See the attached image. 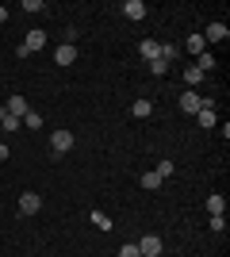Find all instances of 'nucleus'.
I'll list each match as a JSON object with an SVG mask.
<instances>
[{
  "label": "nucleus",
  "instance_id": "nucleus-22",
  "mask_svg": "<svg viewBox=\"0 0 230 257\" xmlns=\"http://www.w3.org/2000/svg\"><path fill=\"white\" fill-rule=\"evenodd\" d=\"M150 73H153V77H161V73H169V65H165L161 58H153V62H150Z\"/></svg>",
  "mask_w": 230,
  "mask_h": 257
},
{
  "label": "nucleus",
  "instance_id": "nucleus-10",
  "mask_svg": "<svg viewBox=\"0 0 230 257\" xmlns=\"http://www.w3.org/2000/svg\"><path fill=\"white\" fill-rule=\"evenodd\" d=\"M123 16H127V20H146V4L142 0H127V4H123Z\"/></svg>",
  "mask_w": 230,
  "mask_h": 257
},
{
  "label": "nucleus",
  "instance_id": "nucleus-21",
  "mask_svg": "<svg viewBox=\"0 0 230 257\" xmlns=\"http://www.w3.org/2000/svg\"><path fill=\"white\" fill-rule=\"evenodd\" d=\"M173 169H176L173 161H161V165H157V169H153V173H157V177H161V181H165V177H173Z\"/></svg>",
  "mask_w": 230,
  "mask_h": 257
},
{
  "label": "nucleus",
  "instance_id": "nucleus-17",
  "mask_svg": "<svg viewBox=\"0 0 230 257\" xmlns=\"http://www.w3.org/2000/svg\"><path fill=\"white\" fill-rule=\"evenodd\" d=\"M20 123H23V127H43V115H39V111H27Z\"/></svg>",
  "mask_w": 230,
  "mask_h": 257
},
{
  "label": "nucleus",
  "instance_id": "nucleus-9",
  "mask_svg": "<svg viewBox=\"0 0 230 257\" xmlns=\"http://www.w3.org/2000/svg\"><path fill=\"white\" fill-rule=\"evenodd\" d=\"M138 54H142L146 62H153V58H161V43H153V39H142V43H138Z\"/></svg>",
  "mask_w": 230,
  "mask_h": 257
},
{
  "label": "nucleus",
  "instance_id": "nucleus-4",
  "mask_svg": "<svg viewBox=\"0 0 230 257\" xmlns=\"http://www.w3.org/2000/svg\"><path fill=\"white\" fill-rule=\"evenodd\" d=\"M199 107H203V96H199L196 88H188L184 96H180V111H184V115H196Z\"/></svg>",
  "mask_w": 230,
  "mask_h": 257
},
{
  "label": "nucleus",
  "instance_id": "nucleus-26",
  "mask_svg": "<svg viewBox=\"0 0 230 257\" xmlns=\"http://www.w3.org/2000/svg\"><path fill=\"white\" fill-rule=\"evenodd\" d=\"M4 20H8V8H4V4H0V23H4Z\"/></svg>",
  "mask_w": 230,
  "mask_h": 257
},
{
  "label": "nucleus",
  "instance_id": "nucleus-16",
  "mask_svg": "<svg viewBox=\"0 0 230 257\" xmlns=\"http://www.w3.org/2000/svg\"><path fill=\"white\" fill-rule=\"evenodd\" d=\"M196 69H199V73H203V77H207V69H215V58H211V54H199Z\"/></svg>",
  "mask_w": 230,
  "mask_h": 257
},
{
  "label": "nucleus",
  "instance_id": "nucleus-18",
  "mask_svg": "<svg viewBox=\"0 0 230 257\" xmlns=\"http://www.w3.org/2000/svg\"><path fill=\"white\" fill-rule=\"evenodd\" d=\"M184 81H188V88H196L199 81H203V73H199L196 65H192V69H188V73H184Z\"/></svg>",
  "mask_w": 230,
  "mask_h": 257
},
{
  "label": "nucleus",
  "instance_id": "nucleus-8",
  "mask_svg": "<svg viewBox=\"0 0 230 257\" xmlns=\"http://www.w3.org/2000/svg\"><path fill=\"white\" fill-rule=\"evenodd\" d=\"M4 111H8V115H16V119H23L27 111H31V107H27V100L16 92V96H8V107H4Z\"/></svg>",
  "mask_w": 230,
  "mask_h": 257
},
{
  "label": "nucleus",
  "instance_id": "nucleus-2",
  "mask_svg": "<svg viewBox=\"0 0 230 257\" xmlns=\"http://www.w3.org/2000/svg\"><path fill=\"white\" fill-rule=\"evenodd\" d=\"M43 211V196L39 192H23L20 196V215H39Z\"/></svg>",
  "mask_w": 230,
  "mask_h": 257
},
{
  "label": "nucleus",
  "instance_id": "nucleus-15",
  "mask_svg": "<svg viewBox=\"0 0 230 257\" xmlns=\"http://www.w3.org/2000/svg\"><path fill=\"white\" fill-rule=\"evenodd\" d=\"M142 188H150V192H153V188H161V177H157V173H142Z\"/></svg>",
  "mask_w": 230,
  "mask_h": 257
},
{
  "label": "nucleus",
  "instance_id": "nucleus-3",
  "mask_svg": "<svg viewBox=\"0 0 230 257\" xmlns=\"http://www.w3.org/2000/svg\"><path fill=\"white\" fill-rule=\"evenodd\" d=\"M50 150L54 154H69L73 150V135H69V131H54V135H50Z\"/></svg>",
  "mask_w": 230,
  "mask_h": 257
},
{
  "label": "nucleus",
  "instance_id": "nucleus-5",
  "mask_svg": "<svg viewBox=\"0 0 230 257\" xmlns=\"http://www.w3.org/2000/svg\"><path fill=\"white\" fill-rule=\"evenodd\" d=\"M230 39V27L226 23H211L207 31H203V43H226Z\"/></svg>",
  "mask_w": 230,
  "mask_h": 257
},
{
  "label": "nucleus",
  "instance_id": "nucleus-19",
  "mask_svg": "<svg viewBox=\"0 0 230 257\" xmlns=\"http://www.w3.org/2000/svg\"><path fill=\"white\" fill-rule=\"evenodd\" d=\"M92 223H96L100 230H111V219H108L104 211H92Z\"/></svg>",
  "mask_w": 230,
  "mask_h": 257
},
{
  "label": "nucleus",
  "instance_id": "nucleus-25",
  "mask_svg": "<svg viewBox=\"0 0 230 257\" xmlns=\"http://www.w3.org/2000/svg\"><path fill=\"white\" fill-rule=\"evenodd\" d=\"M23 12H43V0H23Z\"/></svg>",
  "mask_w": 230,
  "mask_h": 257
},
{
  "label": "nucleus",
  "instance_id": "nucleus-12",
  "mask_svg": "<svg viewBox=\"0 0 230 257\" xmlns=\"http://www.w3.org/2000/svg\"><path fill=\"white\" fill-rule=\"evenodd\" d=\"M150 111H153L150 100H134V104H131V115L134 119H150Z\"/></svg>",
  "mask_w": 230,
  "mask_h": 257
},
{
  "label": "nucleus",
  "instance_id": "nucleus-1",
  "mask_svg": "<svg viewBox=\"0 0 230 257\" xmlns=\"http://www.w3.org/2000/svg\"><path fill=\"white\" fill-rule=\"evenodd\" d=\"M43 46H46V35H43V31H31V35H27V39H23V43H20V50H16V58H27V54L43 50Z\"/></svg>",
  "mask_w": 230,
  "mask_h": 257
},
{
  "label": "nucleus",
  "instance_id": "nucleus-13",
  "mask_svg": "<svg viewBox=\"0 0 230 257\" xmlns=\"http://www.w3.org/2000/svg\"><path fill=\"white\" fill-rule=\"evenodd\" d=\"M207 211L211 215H222V211H226V196H207Z\"/></svg>",
  "mask_w": 230,
  "mask_h": 257
},
{
  "label": "nucleus",
  "instance_id": "nucleus-7",
  "mask_svg": "<svg viewBox=\"0 0 230 257\" xmlns=\"http://www.w3.org/2000/svg\"><path fill=\"white\" fill-rule=\"evenodd\" d=\"M54 62H58V65H73V62H77V46H73V43H62V46L54 50Z\"/></svg>",
  "mask_w": 230,
  "mask_h": 257
},
{
  "label": "nucleus",
  "instance_id": "nucleus-24",
  "mask_svg": "<svg viewBox=\"0 0 230 257\" xmlns=\"http://www.w3.org/2000/svg\"><path fill=\"white\" fill-rule=\"evenodd\" d=\"M20 127H23V123L16 115H4V131H8V135H12V131H20Z\"/></svg>",
  "mask_w": 230,
  "mask_h": 257
},
{
  "label": "nucleus",
  "instance_id": "nucleus-11",
  "mask_svg": "<svg viewBox=\"0 0 230 257\" xmlns=\"http://www.w3.org/2000/svg\"><path fill=\"white\" fill-rule=\"evenodd\" d=\"M184 50H188V54H196V58H199V54H207V43H203V35H188Z\"/></svg>",
  "mask_w": 230,
  "mask_h": 257
},
{
  "label": "nucleus",
  "instance_id": "nucleus-20",
  "mask_svg": "<svg viewBox=\"0 0 230 257\" xmlns=\"http://www.w3.org/2000/svg\"><path fill=\"white\" fill-rule=\"evenodd\" d=\"M119 257H142V253H138V242H127V246H119Z\"/></svg>",
  "mask_w": 230,
  "mask_h": 257
},
{
  "label": "nucleus",
  "instance_id": "nucleus-27",
  "mask_svg": "<svg viewBox=\"0 0 230 257\" xmlns=\"http://www.w3.org/2000/svg\"><path fill=\"white\" fill-rule=\"evenodd\" d=\"M4 158H8V146H0V161H4Z\"/></svg>",
  "mask_w": 230,
  "mask_h": 257
},
{
  "label": "nucleus",
  "instance_id": "nucleus-6",
  "mask_svg": "<svg viewBox=\"0 0 230 257\" xmlns=\"http://www.w3.org/2000/svg\"><path fill=\"white\" fill-rule=\"evenodd\" d=\"M138 253H142V257H157V253H161V238H157V234H146L142 242H138Z\"/></svg>",
  "mask_w": 230,
  "mask_h": 257
},
{
  "label": "nucleus",
  "instance_id": "nucleus-28",
  "mask_svg": "<svg viewBox=\"0 0 230 257\" xmlns=\"http://www.w3.org/2000/svg\"><path fill=\"white\" fill-rule=\"evenodd\" d=\"M4 115H8V111H4V107H0V123H4Z\"/></svg>",
  "mask_w": 230,
  "mask_h": 257
},
{
  "label": "nucleus",
  "instance_id": "nucleus-23",
  "mask_svg": "<svg viewBox=\"0 0 230 257\" xmlns=\"http://www.w3.org/2000/svg\"><path fill=\"white\" fill-rule=\"evenodd\" d=\"M211 230H219V234H222V230H226V219H222V215H211Z\"/></svg>",
  "mask_w": 230,
  "mask_h": 257
},
{
  "label": "nucleus",
  "instance_id": "nucleus-14",
  "mask_svg": "<svg viewBox=\"0 0 230 257\" xmlns=\"http://www.w3.org/2000/svg\"><path fill=\"white\" fill-rule=\"evenodd\" d=\"M180 58V46H173V43H161V62L169 65V62H176Z\"/></svg>",
  "mask_w": 230,
  "mask_h": 257
}]
</instances>
